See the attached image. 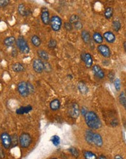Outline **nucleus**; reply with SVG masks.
<instances>
[{
	"label": "nucleus",
	"mask_w": 126,
	"mask_h": 159,
	"mask_svg": "<svg viewBox=\"0 0 126 159\" xmlns=\"http://www.w3.org/2000/svg\"><path fill=\"white\" fill-rule=\"evenodd\" d=\"M10 3L9 0H0V8H5Z\"/></svg>",
	"instance_id": "37"
},
{
	"label": "nucleus",
	"mask_w": 126,
	"mask_h": 159,
	"mask_svg": "<svg viewBox=\"0 0 126 159\" xmlns=\"http://www.w3.org/2000/svg\"><path fill=\"white\" fill-rule=\"evenodd\" d=\"M0 139L2 141V144L5 148L8 149L11 147L12 140H11V136L8 133L3 132L0 135Z\"/></svg>",
	"instance_id": "7"
},
{
	"label": "nucleus",
	"mask_w": 126,
	"mask_h": 159,
	"mask_svg": "<svg viewBox=\"0 0 126 159\" xmlns=\"http://www.w3.org/2000/svg\"><path fill=\"white\" fill-rule=\"evenodd\" d=\"M93 72H94V75L99 79H103L105 77V73L103 71L102 69L99 65H94L92 67Z\"/></svg>",
	"instance_id": "11"
},
{
	"label": "nucleus",
	"mask_w": 126,
	"mask_h": 159,
	"mask_svg": "<svg viewBox=\"0 0 126 159\" xmlns=\"http://www.w3.org/2000/svg\"><path fill=\"white\" fill-rule=\"evenodd\" d=\"M12 55L13 56V57H16V56H18V51H17L16 48H13V49H12Z\"/></svg>",
	"instance_id": "41"
},
{
	"label": "nucleus",
	"mask_w": 126,
	"mask_h": 159,
	"mask_svg": "<svg viewBox=\"0 0 126 159\" xmlns=\"http://www.w3.org/2000/svg\"><path fill=\"white\" fill-rule=\"evenodd\" d=\"M124 107H125V109L126 110V102H125V105H124Z\"/></svg>",
	"instance_id": "45"
},
{
	"label": "nucleus",
	"mask_w": 126,
	"mask_h": 159,
	"mask_svg": "<svg viewBox=\"0 0 126 159\" xmlns=\"http://www.w3.org/2000/svg\"><path fill=\"white\" fill-rule=\"evenodd\" d=\"M60 106H61V104H60V101L59 99L52 100L49 104V107L52 111L59 110L60 108Z\"/></svg>",
	"instance_id": "17"
},
{
	"label": "nucleus",
	"mask_w": 126,
	"mask_h": 159,
	"mask_svg": "<svg viewBox=\"0 0 126 159\" xmlns=\"http://www.w3.org/2000/svg\"><path fill=\"white\" fill-rule=\"evenodd\" d=\"M18 10L20 15H22V16H28V15H30V10H28L25 8V5L23 4H21L18 6Z\"/></svg>",
	"instance_id": "18"
},
{
	"label": "nucleus",
	"mask_w": 126,
	"mask_h": 159,
	"mask_svg": "<svg viewBox=\"0 0 126 159\" xmlns=\"http://www.w3.org/2000/svg\"><path fill=\"white\" fill-rule=\"evenodd\" d=\"M97 49H98L99 52L105 58H108L111 56V51H110V48L107 46V45H104V44H100L97 47Z\"/></svg>",
	"instance_id": "9"
},
{
	"label": "nucleus",
	"mask_w": 126,
	"mask_h": 159,
	"mask_svg": "<svg viewBox=\"0 0 126 159\" xmlns=\"http://www.w3.org/2000/svg\"><path fill=\"white\" fill-rule=\"evenodd\" d=\"M78 88L80 92L82 94H84V95H85V94H86L88 92V88L84 82H80L78 83Z\"/></svg>",
	"instance_id": "21"
},
{
	"label": "nucleus",
	"mask_w": 126,
	"mask_h": 159,
	"mask_svg": "<svg viewBox=\"0 0 126 159\" xmlns=\"http://www.w3.org/2000/svg\"><path fill=\"white\" fill-rule=\"evenodd\" d=\"M84 156L85 159H98L95 153L88 150L84 152Z\"/></svg>",
	"instance_id": "26"
},
{
	"label": "nucleus",
	"mask_w": 126,
	"mask_h": 159,
	"mask_svg": "<svg viewBox=\"0 0 126 159\" xmlns=\"http://www.w3.org/2000/svg\"><path fill=\"white\" fill-rule=\"evenodd\" d=\"M78 21H81L79 16H78L77 15H72L70 18V23H71L72 25L75 24V23L78 22Z\"/></svg>",
	"instance_id": "31"
},
{
	"label": "nucleus",
	"mask_w": 126,
	"mask_h": 159,
	"mask_svg": "<svg viewBox=\"0 0 126 159\" xmlns=\"http://www.w3.org/2000/svg\"><path fill=\"white\" fill-rule=\"evenodd\" d=\"M113 15V9L112 8H107L104 11V17L107 19H110Z\"/></svg>",
	"instance_id": "27"
},
{
	"label": "nucleus",
	"mask_w": 126,
	"mask_h": 159,
	"mask_svg": "<svg viewBox=\"0 0 126 159\" xmlns=\"http://www.w3.org/2000/svg\"><path fill=\"white\" fill-rule=\"evenodd\" d=\"M37 54H38V56L39 57V58L41 59L44 60V61H48L49 59V54L46 51H44V50H38L37 51Z\"/></svg>",
	"instance_id": "24"
},
{
	"label": "nucleus",
	"mask_w": 126,
	"mask_h": 159,
	"mask_svg": "<svg viewBox=\"0 0 126 159\" xmlns=\"http://www.w3.org/2000/svg\"><path fill=\"white\" fill-rule=\"evenodd\" d=\"M112 28L114 31L118 32L121 28V23L119 20H114L112 22Z\"/></svg>",
	"instance_id": "29"
},
{
	"label": "nucleus",
	"mask_w": 126,
	"mask_h": 159,
	"mask_svg": "<svg viewBox=\"0 0 126 159\" xmlns=\"http://www.w3.org/2000/svg\"><path fill=\"white\" fill-rule=\"evenodd\" d=\"M98 159H107V158L105 156H104V155H101V156H99Z\"/></svg>",
	"instance_id": "43"
},
{
	"label": "nucleus",
	"mask_w": 126,
	"mask_h": 159,
	"mask_svg": "<svg viewBox=\"0 0 126 159\" xmlns=\"http://www.w3.org/2000/svg\"><path fill=\"white\" fill-rule=\"evenodd\" d=\"M12 68L13 71L15 72H21L25 70V67L21 63H15L14 64H12Z\"/></svg>",
	"instance_id": "22"
},
{
	"label": "nucleus",
	"mask_w": 126,
	"mask_h": 159,
	"mask_svg": "<svg viewBox=\"0 0 126 159\" xmlns=\"http://www.w3.org/2000/svg\"><path fill=\"white\" fill-rule=\"evenodd\" d=\"M51 141L55 146H58L60 143V138L57 135H53L51 138Z\"/></svg>",
	"instance_id": "30"
},
{
	"label": "nucleus",
	"mask_w": 126,
	"mask_h": 159,
	"mask_svg": "<svg viewBox=\"0 0 126 159\" xmlns=\"http://www.w3.org/2000/svg\"><path fill=\"white\" fill-rule=\"evenodd\" d=\"M81 59L84 61V62L85 63L86 66L87 67H91L93 64V58L91 57V55L88 53H84L81 55Z\"/></svg>",
	"instance_id": "10"
},
{
	"label": "nucleus",
	"mask_w": 126,
	"mask_h": 159,
	"mask_svg": "<svg viewBox=\"0 0 126 159\" xmlns=\"http://www.w3.org/2000/svg\"><path fill=\"white\" fill-rule=\"evenodd\" d=\"M87 112H88V111H87V109L86 108V107H82L81 109V113L83 114V115L85 116L86 114H87Z\"/></svg>",
	"instance_id": "40"
},
{
	"label": "nucleus",
	"mask_w": 126,
	"mask_h": 159,
	"mask_svg": "<svg viewBox=\"0 0 126 159\" xmlns=\"http://www.w3.org/2000/svg\"><path fill=\"white\" fill-rule=\"evenodd\" d=\"M73 26H74V28H75L76 30H81L83 28V24L81 21H78V22L75 23V24H73Z\"/></svg>",
	"instance_id": "38"
},
{
	"label": "nucleus",
	"mask_w": 126,
	"mask_h": 159,
	"mask_svg": "<svg viewBox=\"0 0 126 159\" xmlns=\"http://www.w3.org/2000/svg\"><path fill=\"white\" fill-rule=\"evenodd\" d=\"M93 145L97 147H100L103 145V140L101 134L99 133H94V140H93Z\"/></svg>",
	"instance_id": "13"
},
{
	"label": "nucleus",
	"mask_w": 126,
	"mask_h": 159,
	"mask_svg": "<svg viewBox=\"0 0 126 159\" xmlns=\"http://www.w3.org/2000/svg\"><path fill=\"white\" fill-rule=\"evenodd\" d=\"M94 132L91 130H87L85 132V140L89 145H93Z\"/></svg>",
	"instance_id": "15"
},
{
	"label": "nucleus",
	"mask_w": 126,
	"mask_h": 159,
	"mask_svg": "<svg viewBox=\"0 0 126 159\" xmlns=\"http://www.w3.org/2000/svg\"><path fill=\"white\" fill-rule=\"evenodd\" d=\"M16 43V39L14 36H10L4 40V44L7 46H12Z\"/></svg>",
	"instance_id": "20"
},
{
	"label": "nucleus",
	"mask_w": 126,
	"mask_h": 159,
	"mask_svg": "<svg viewBox=\"0 0 126 159\" xmlns=\"http://www.w3.org/2000/svg\"><path fill=\"white\" fill-rule=\"evenodd\" d=\"M114 88H115L116 91H120V88H121V83H120V79H119V78L116 79L115 81H114Z\"/></svg>",
	"instance_id": "34"
},
{
	"label": "nucleus",
	"mask_w": 126,
	"mask_h": 159,
	"mask_svg": "<svg viewBox=\"0 0 126 159\" xmlns=\"http://www.w3.org/2000/svg\"><path fill=\"white\" fill-rule=\"evenodd\" d=\"M114 159H123V157L122 156H120V155H116L114 156Z\"/></svg>",
	"instance_id": "42"
},
{
	"label": "nucleus",
	"mask_w": 126,
	"mask_h": 159,
	"mask_svg": "<svg viewBox=\"0 0 126 159\" xmlns=\"http://www.w3.org/2000/svg\"><path fill=\"white\" fill-rule=\"evenodd\" d=\"M85 121L87 126L92 130H98L101 127L99 117L94 111H88L85 115Z\"/></svg>",
	"instance_id": "1"
},
{
	"label": "nucleus",
	"mask_w": 126,
	"mask_h": 159,
	"mask_svg": "<svg viewBox=\"0 0 126 159\" xmlns=\"http://www.w3.org/2000/svg\"><path fill=\"white\" fill-rule=\"evenodd\" d=\"M64 28H65V30H66L67 31H71L73 30V25L70 22H67L65 23V24H64Z\"/></svg>",
	"instance_id": "35"
},
{
	"label": "nucleus",
	"mask_w": 126,
	"mask_h": 159,
	"mask_svg": "<svg viewBox=\"0 0 126 159\" xmlns=\"http://www.w3.org/2000/svg\"><path fill=\"white\" fill-rule=\"evenodd\" d=\"M16 45L18 49L23 54H28L30 52V47L25 38L19 37L16 41Z\"/></svg>",
	"instance_id": "3"
},
{
	"label": "nucleus",
	"mask_w": 126,
	"mask_h": 159,
	"mask_svg": "<svg viewBox=\"0 0 126 159\" xmlns=\"http://www.w3.org/2000/svg\"><path fill=\"white\" fill-rule=\"evenodd\" d=\"M103 37L107 41V42L110 43V44H113L116 40L115 35H114L112 32H110V31H107L104 33Z\"/></svg>",
	"instance_id": "14"
},
{
	"label": "nucleus",
	"mask_w": 126,
	"mask_h": 159,
	"mask_svg": "<svg viewBox=\"0 0 126 159\" xmlns=\"http://www.w3.org/2000/svg\"><path fill=\"white\" fill-rule=\"evenodd\" d=\"M5 157V153L2 147H0V159H3Z\"/></svg>",
	"instance_id": "39"
},
{
	"label": "nucleus",
	"mask_w": 126,
	"mask_h": 159,
	"mask_svg": "<svg viewBox=\"0 0 126 159\" xmlns=\"http://www.w3.org/2000/svg\"><path fill=\"white\" fill-rule=\"evenodd\" d=\"M93 39L95 41L97 44H101L103 43V41H104V38H103V36L98 32H95L94 34H93Z\"/></svg>",
	"instance_id": "23"
},
{
	"label": "nucleus",
	"mask_w": 126,
	"mask_h": 159,
	"mask_svg": "<svg viewBox=\"0 0 126 159\" xmlns=\"http://www.w3.org/2000/svg\"><path fill=\"white\" fill-rule=\"evenodd\" d=\"M119 101H120V103L122 104V105L124 106L126 102V94L125 93L122 92L121 93L119 96Z\"/></svg>",
	"instance_id": "32"
},
{
	"label": "nucleus",
	"mask_w": 126,
	"mask_h": 159,
	"mask_svg": "<svg viewBox=\"0 0 126 159\" xmlns=\"http://www.w3.org/2000/svg\"><path fill=\"white\" fill-rule=\"evenodd\" d=\"M18 91L22 97L25 98V97L28 96V95L30 94V91L28 89V83L24 82V81L19 83L18 84Z\"/></svg>",
	"instance_id": "6"
},
{
	"label": "nucleus",
	"mask_w": 126,
	"mask_h": 159,
	"mask_svg": "<svg viewBox=\"0 0 126 159\" xmlns=\"http://www.w3.org/2000/svg\"><path fill=\"white\" fill-rule=\"evenodd\" d=\"M41 18L44 25H49L50 23L49 12L47 9H44L42 10L41 14Z\"/></svg>",
	"instance_id": "12"
},
{
	"label": "nucleus",
	"mask_w": 126,
	"mask_h": 159,
	"mask_svg": "<svg viewBox=\"0 0 126 159\" xmlns=\"http://www.w3.org/2000/svg\"><path fill=\"white\" fill-rule=\"evenodd\" d=\"M33 68L37 73H41L44 70V64L39 59H36L33 61Z\"/></svg>",
	"instance_id": "8"
},
{
	"label": "nucleus",
	"mask_w": 126,
	"mask_h": 159,
	"mask_svg": "<svg viewBox=\"0 0 126 159\" xmlns=\"http://www.w3.org/2000/svg\"><path fill=\"white\" fill-rule=\"evenodd\" d=\"M19 143L21 147L28 148L32 143V137L28 133H22L19 137Z\"/></svg>",
	"instance_id": "2"
},
{
	"label": "nucleus",
	"mask_w": 126,
	"mask_h": 159,
	"mask_svg": "<svg viewBox=\"0 0 126 159\" xmlns=\"http://www.w3.org/2000/svg\"><path fill=\"white\" fill-rule=\"evenodd\" d=\"M80 113H81V110L78 104L75 102L71 104L68 107V114L70 117L73 119H77L79 117Z\"/></svg>",
	"instance_id": "4"
},
{
	"label": "nucleus",
	"mask_w": 126,
	"mask_h": 159,
	"mask_svg": "<svg viewBox=\"0 0 126 159\" xmlns=\"http://www.w3.org/2000/svg\"><path fill=\"white\" fill-rule=\"evenodd\" d=\"M32 106L31 105L26 106H21L16 110V113L18 114H28L32 110Z\"/></svg>",
	"instance_id": "16"
},
{
	"label": "nucleus",
	"mask_w": 126,
	"mask_h": 159,
	"mask_svg": "<svg viewBox=\"0 0 126 159\" xmlns=\"http://www.w3.org/2000/svg\"><path fill=\"white\" fill-rule=\"evenodd\" d=\"M69 151L70 153H71V155H72L73 156H74L75 158H78V156H79V152L77 150L76 147H71V148L69 149Z\"/></svg>",
	"instance_id": "33"
},
{
	"label": "nucleus",
	"mask_w": 126,
	"mask_h": 159,
	"mask_svg": "<svg viewBox=\"0 0 126 159\" xmlns=\"http://www.w3.org/2000/svg\"><path fill=\"white\" fill-rule=\"evenodd\" d=\"M51 159H57V158H51Z\"/></svg>",
	"instance_id": "46"
},
{
	"label": "nucleus",
	"mask_w": 126,
	"mask_h": 159,
	"mask_svg": "<svg viewBox=\"0 0 126 159\" xmlns=\"http://www.w3.org/2000/svg\"><path fill=\"white\" fill-rule=\"evenodd\" d=\"M81 38H82L84 42L86 43V44H89L91 42V35L87 31H81Z\"/></svg>",
	"instance_id": "19"
},
{
	"label": "nucleus",
	"mask_w": 126,
	"mask_h": 159,
	"mask_svg": "<svg viewBox=\"0 0 126 159\" xmlns=\"http://www.w3.org/2000/svg\"><path fill=\"white\" fill-rule=\"evenodd\" d=\"M123 46H124V49H125V52H126V41H125Z\"/></svg>",
	"instance_id": "44"
},
{
	"label": "nucleus",
	"mask_w": 126,
	"mask_h": 159,
	"mask_svg": "<svg viewBox=\"0 0 126 159\" xmlns=\"http://www.w3.org/2000/svg\"><path fill=\"white\" fill-rule=\"evenodd\" d=\"M50 26H51V28L54 31H60L61 29L62 24V19L59 16H57V15H54L51 18V19H50Z\"/></svg>",
	"instance_id": "5"
},
{
	"label": "nucleus",
	"mask_w": 126,
	"mask_h": 159,
	"mask_svg": "<svg viewBox=\"0 0 126 159\" xmlns=\"http://www.w3.org/2000/svg\"><path fill=\"white\" fill-rule=\"evenodd\" d=\"M48 46L51 48H54L56 46H57V41L54 39H51L49 41Z\"/></svg>",
	"instance_id": "36"
},
{
	"label": "nucleus",
	"mask_w": 126,
	"mask_h": 159,
	"mask_svg": "<svg viewBox=\"0 0 126 159\" xmlns=\"http://www.w3.org/2000/svg\"><path fill=\"white\" fill-rule=\"evenodd\" d=\"M11 140H12V144H11V147H14L15 146L18 145V143L19 142V139L18 138V135L16 134H14L11 136Z\"/></svg>",
	"instance_id": "28"
},
{
	"label": "nucleus",
	"mask_w": 126,
	"mask_h": 159,
	"mask_svg": "<svg viewBox=\"0 0 126 159\" xmlns=\"http://www.w3.org/2000/svg\"><path fill=\"white\" fill-rule=\"evenodd\" d=\"M31 44H32L34 46H36V47L39 46L41 44V39H40V38L38 36V35H33V36L31 37Z\"/></svg>",
	"instance_id": "25"
}]
</instances>
